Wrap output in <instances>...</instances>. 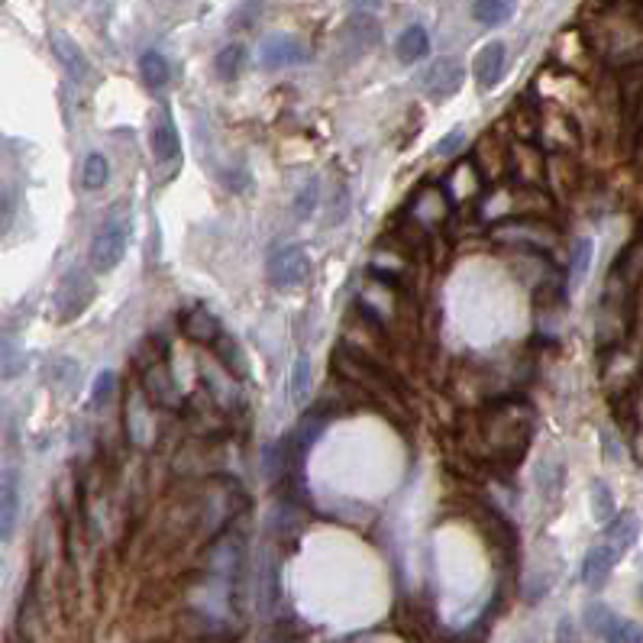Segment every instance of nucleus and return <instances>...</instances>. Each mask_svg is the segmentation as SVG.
I'll list each match as a JSON object with an SVG mask.
<instances>
[{
	"mask_svg": "<svg viewBox=\"0 0 643 643\" xmlns=\"http://www.w3.org/2000/svg\"><path fill=\"white\" fill-rule=\"evenodd\" d=\"M181 333H185L191 343L214 346L220 340V320L211 311H204V307H194V311H188L185 320H181Z\"/></svg>",
	"mask_w": 643,
	"mask_h": 643,
	"instance_id": "f8f14e48",
	"label": "nucleus"
},
{
	"mask_svg": "<svg viewBox=\"0 0 643 643\" xmlns=\"http://www.w3.org/2000/svg\"><path fill=\"white\" fill-rule=\"evenodd\" d=\"M49 43H52V55L59 59V65L65 68L68 75H72L75 81H85L88 72H91V65L85 59V52H81V46L75 43L72 36H65V33H52L49 36Z\"/></svg>",
	"mask_w": 643,
	"mask_h": 643,
	"instance_id": "9b49d317",
	"label": "nucleus"
},
{
	"mask_svg": "<svg viewBox=\"0 0 643 643\" xmlns=\"http://www.w3.org/2000/svg\"><path fill=\"white\" fill-rule=\"evenodd\" d=\"M139 75H143V81L149 88H165V85H169V78H172L169 59H165V55L156 52V49L143 52V55H139Z\"/></svg>",
	"mask_w": 643,
	"mask_h": 643,
	"instance_id": "6ab92c4d",
	"label": "nucleus"
},
{
	"mask_svg": "<svg viewBox=\"0 0 643 643\" xmlns=\"http://www.w3.org/2000/svg\"><path fill=\"white\" fill-rule=\"evenodd\" d=\"M307 59H311L307 46L298 36H288V33H275L269 39H262V46H259V62H262V68H269V72L304 65Z\"/></svg>",
	"mask_w": 643,
	"mask_h": 643,
	"instance_id": "6e6552de",
	"label": "nucleus"
},
{
	"mask_svg": "<svg viewBox=\"0 0 643 643\" xmlns=\"http://www.w3.org/2000/svg\"><path fill=\"white\" fill-rule=\"evenodd\" d=\"M592 514H595V521L598 524H611L614 517V501H611V488L605 482H595L592 485Z\"/></svg>",
	"mask_w": 643,
	"mask_h": 643,
	"instance_id": "b1692460",
	"label": "nucleus"
},
{
	"mask_svg": "<svg viewBox=\"0 0 643 643\" xmlns=\"http://www.w3.org/2000/svg\"><path fill=\"white\" fill-rule=\"evenodd\" d=\"M379 39H382V26L375 17H369V13H356V17H349L337 33V43L349 59H362V55L379 46Z\"/></svg>",
	"mask_w": 643,
	"mask_h": 643,
	"instance_id": "0eeeda50",
	"label": "nucleus"
},
{
	"mask_svg": "<svg viewBox=\"0 0 643 643\" xmlns=\"http://www.w3.org/2000/svg\"><path fill=\"white\" fill-rule=\"evenodd\" d=\"M385 0H349V7H359V10H369V7H379Z\"/></svg>",
	"mask_w": 643,
	"mask_h": 643,
	"instance_id": "473e14b6",
	"label": "nucleus"
},
{
	"mask_svg": "<svg viewBox=\"0 0 643 643\" xmlns=\"http://www.w3.org/2000/svg\"><path fill=\"white\" fill-rule=\"evenodd\" d=\"M91 301H94V278L85 269L65 272L59 288H55V307H59V317L72 320V317H78L81 311H85Z\"/></svg>",
	"mask_w": 643,
	"mask_h": 643,
	"instance_id": "39448f33",
	"label": "nucleus"
},
{
	"mask_svg": "<svg viewBox=\"0 0 643 643\" xmlns=\"http://www.w3.org/2000/svg\"><path fill=\"white\" fill-rule=\"evenodd\" d=\"M320 181L317 178H311L307 185L301 188V194H298V201H295V214H298V220H307L314 214V207H317V198H320Z\"/></svg>",
	"mask_w": 643,
	"mask_h": 643,
	"instance_id": "c85d7f7f",
	"label": "nucleus"
},
{
	"mask_svg": "<svg viewBox=\"0 0 643 643\" xmlns=\"http://www.w3.org/2000/svg\"><path fill=\"white\" fill-rule=\"evenodd\" d=\"M618 559H621V553L614 550L611 543H598V547L589 550V556H585V563H582V582L589 585V589H601V585L608 582Z\"/></svg>",
	"mask_w": 643,
	"mask_h": 643,
	"instance_id": "9d476101",
	"label": "nucleus"
},
{
	"mask_svg": "<svg viewBox=\"0 0 643 643\" xmlns=\"http://www.w3.org/2000/svg\"><path fill=\"white\" fill-rule=\"evenodd\" d=\"M592 259H595V243L592 240H576L572 243V253H569V262H566V288L569 291H576L582 282H585V275H589L592 269Z\"/></svg>",
	"mask_w": 643,
	"mask_h": 643,
	"instance_id": "4468645a",
	"label": "nucleus"
},
{
	"mask_svg": "<svg viewBox=\"0 0 643 643\" xmlns=\"http://www.w3.org/2000/svg\"><path fill=\"white\" fill-rule=\"evenodd\" d=\"M395 52H398V59L404 65H414V62H421L430 55V33L424 30V26H408L401 36H398V43H395Z\"/></svg>",
	"mask_w": 643,
	"mask_h": 643,
	"instance_id": "2eb2a0df",
	"label": "nucleus"
},
{
	"mask_svg": "<svg viewBox=\"0 0 643 643\" xmlns=\"http://www.w3.org/2000/svg\"><path fill=\"white\" fill-rule=\"evenodd\" d=\"M463 78H466L463 62L453 59V55H446V59H437L421 75V91H424L427 101L443 104V101H450V97L459 94V88H463Z\"/></svg>",
	"mask_w": 643,
	"mask_h": 643,
	"instance_id": "20e7f679",
	"label": "nucleus"
},
{
	"mask_svg": "<svg viewBox=\"0 0 643 643\" xmlns=\"http://www.w3.org/2000/svg\"><path fill=\"white\" fill-rule=\"evenodd\" d=\"M265 275L272 288H298L311 275V259L301 246H275L265 262Z\"/></svg>",
	"mask_w": 643,
	"mask_h": 643,
	"instance_id": "7ed1b4c3",
	"label": "nucleus"
},
{
	"mask_svg": "<svg viewBox=\"0 0 643 643\" xmlns=\"http://www.w3.org/2000/svg\"><path fill=\"white\" fill-rule=\"evenodd\" d=\"M453 194L456 198H469V194H475L479 191V175H475V169L472 165H463V169H456L453 172Z\"/></svg>",
	"mask_w": 643,
	"mask_h": 643,
	"instance_id": "cd10ccee",
	"label": "nucleus"
},
{
	"mask_svg": "<svg viewBox=\"0 0 643 643\" xmlns=\"http://www.w3.org/2000/svg\"><path fill=\"white\" fill-rule=\"evenodd\" d=\"M130 236H133V227H130V214H120L114 211L104 223L101 230L94 233V243H91V269L94 272H114L117 265L123 262L130 249Z\"/></svg>",
	"mask_w": 643,
	"mask_h": 643,
	"instance_id": "f03ea898",
	"label": "nucleus"
},
{
	"mask_svg": "<svg viewBox=\"0 0 643 643\" xmlns=\"http://www.w3.org/2000/svg\"><path fill=\"white\" fill-rule=\"evenodd\" d=\"M411 211H414V217H417V220H424V223H437V220H443V217H446V198H443L440 191L427 188V191L417 194V201L411 204Z\"/></svg>",
	"mask_w": 643,
	"mask_h": 643,
	"instance_id": "4be33fe9",
	"label": "nucleus"
},
{
	"mask_svg": "<svg viewBox=\"0 0 643 643\" xmlns=\"http://www.w3.org/2000/svg\"><path fill=\"white\" fill-rule=\"evenodd\" d=\"M608 643H643V627L634 624V621H624V618H614L608 634H605Z\"/></svg>",
	"mask_w": 643,
	"mask_h": 643,
	"instance_id": "bb28decb",
	"label": "nucleus"
},
{
	"mask_svg": "<svg viewBox=\"0 0 643 643\" xmlns=\"http://www.w3.org/2000/svg\"><path fill=\"white\" fill-rule=\"evenodd\" d=\"M637 537H640V521H637V514H634V511H621V514L608 524V540H605V543H611V547L624 556V553L637 543Z\"/></svg>",
	"mask_w": 643,
	"mask_h": 643,
	"instance_id": "dca6fc26",
	"label": "nucleus"
},
{
	"mask_svg": "<svg viewBox=\"0 0 643 643\" xmlns=\"http://www.w3.org/2000/svg\"><path fill=\"white\" fill-rule=\"evenodd\" d=\"M243 68H246V46L240 43H230V46H223L217 52V59H214V72L220 81H236L243 75Z\"/></svg>",
	"mask_w": 643,
	"mask_h": 643,
	"instance_id": "aec40b11",
	"label": "nucleus"
},
{
	"mask_svg": "<svg viewBox=\"0 0 643 643\" xmlns=\"http://www.w3.org/2000/svg\"><path fill=\"white\" fill-rule=\"evenodd\" d=\"M107 178H110V162H107V156H101V152H91V156L85 159V172H81V181H85V188H88V191L104 188Z\"/></svg>",
	"mask_w": 643,
	"mask_h": 643,
	"instance_id": "5701e85b",
	"label": "nucleus"
},
{
	"mask_svg": "<svg viewBox=\"0 0 643 643\" xmlns=\"http://www.w3.org/2000/svg\"><path fill=\"white\" fill-rule=\"evenodd\" d=\"M253 595H256V611L262 618H269V614L278 608V601H282V566H278L272 550H265L256 563Z\"/></svg>",
	"mask_w": 643,
	"mask_h": 643,
	"instance_id": "423d86ee",
	"label": "nucleus"
},
{
	"mask_svg": "<svg viewBox=\"0 0 643 643\" xmlns=\"http://www.w3.org/2000/svg\"><path fill=\"white\" fill-rule=\"evenodd\" d=\"M611 621H614V614H611L605 605H592V608H589V627H592L595 634L605 637L608 627H611Z\"/></svg>",
	"mask_w": 643,
	"mask_h": 643,
	"instance_id": "2f4dec72",
	"label": "nucleus"
},
{
	"mask_svg": "<svg viewBox=\"0 0 643 643\" xmlns=\"http://www.w3.org/2000/svg\"><path fill=\"white\" fill-rule=\"evenodd\" d=\"M466 136H469V133H466L463 127L450 130V133H446V136L440 139V143H437V149H433V156H440V159H450V156H456V152L466 146Z\"/></svg>",
	"mask_w": 643,
	"mask_h": 643,
	"instance_id": "7c9ffc66",
	"label": "nucleus"
},
{
	"mask_svg": "<svg viewBox=\"0 0 643 643\" xmlns=\"http://www.w3.org/2000/svg\"><path fill=\"white\" fill-rule=\"evenodd\" d=\"M311 385H314L311 359L301 353L295 359V366H291V382H288V398H291V404H295V408L307 404V398H311Z\"/></svg>",
	"mask_w": 643,
	"mask_h": 643,
	"instance_id": "a211bd4d",
	"label": "nucleus"
},
{
	"mask_svg": "<svg viewBox=\"0 0 643 643\" xmlns=\"http://www.w3.org/2000/svg\"><path fill=\"white\" fill-rule=\"evenodd\" d=\"M472 17L482 26H501L514 17V0H475Z\"/></svg>",
	"mask_w": 643,
	"mask_h": 643,
	"instance_id": "412c9836",
	"label": "nucleus"
},
{
	"mask_svg": "<svg viewBox=\"0 0 643 643\" xmlns=\"http://www.w3.org/2000/svg\"><path fill=\"white\" fill-rule=\"evenodd\" d=\"M149 143H152V156H156L159 162H172L181 156V139H178V130L169 117H162L159 127H152Z\"/></svg>",
	"mask_w": 643,
	"mask_h": 643,
	"instance_id": "f3484780",
	"label": "nucleus"
},
{
	"mask_svg": "<svg viewBox=\"0 0 643 643\" xmlns=\"http://www.w3.org/2000/svg\"><path fill=\"white\" fill-rule=\"evenodd\" d=\"M482 430V443H485V459L492 463H521L527 446H530V411L524 408L521 401H501L495 404L492 411H485V417L479 421Z\"/></svg>",
	"mask_w": 643,
	"mask_h": 643,
	"instance_id": "f257e3e1",
	"label": "nucleus"
},
{
	"mask_svg": "<svg viewBox=\"0 0 643 643\" xmlns=\"http://www.w3.org/2000/svg\"><path fill=\"white\" fill-rule=\"evenodd\" d=\"M17 508H20V479H17V472L7 469L4 485H0V530H4V540H10V534H13Z\"/></svg>",
	"mask_w": 643,
	"mask_h": 643,
	"instance_id": "ddd939ff",
	"label": "nucleus"
},
{
	"mask_svg": "<svg viewBox=\"0 0 643 643\" xmlns=\"http://www.w3.org/2000/svg\"><path fill=\"white\" fill-rule=\"evenodd\" d=\"M114 388H117V375L110 369H104L101 375H97V382H94V395H91L94 408H104V404L114 398Z\"/></svg>",
	"mask_w": 643,
	"mask_h": 643,
	"instance_id": "c756f323",
	"label": "nucleus"
},
{
	"mask_svg": "<svg viewBox=\"0 0 643 643\" xmlns=\"http://www.w3.org/2000/svg\"><path fill=\"white\" fill-rule=\"evenodd\" d=\"M146 382H149V391H152V398H156V401L169 404V408L178 401V398H175V388H172L169 379H165V369H162V366H152V369L146 372Z\"/></svg>",
	"mask_w": 643,
	"mask_h": 643,
	"instance_id": "a878e982",
	"label": "nucleus"
},
{
	"mask_svg": "<svg viewBox=\"0 0 643 643\" xmlns=\"http://www.w3.org/2000/svg\"><path fill=\"white\" fill-rule=\"evenodd\" d=\"M505 65H508V49L505 43H498V39H492V43H485L479 49V55H475V81H479V88L482 91H492L498 88V81L501 75H505Z\"/></svg>",
	"mask_w": 643,
	"mask_h": 643,
	"instance_id": "1a4fd4ad",
	"label": "nucleus"
},
{
	"mask_svg": "<svg viewBox=\"0 0 643 643\" xmlns=\"http://www.w3.org/2000/svg\"><path fill=\"white\" fill-rule=\"evenodd\" d=\"M262 10H265L262 0H243V4L230 13V26L233 30H253L262 17Z\"/></svg>",
	"mask_w": 643,
	"mask_h": 643,
	"instance_id": "393cba45",
	"label": "nucleus"
}]
</instances>
